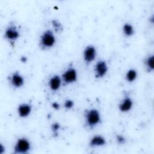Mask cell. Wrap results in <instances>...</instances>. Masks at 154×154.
I'll list each match as a JSON object with an SVG mask.
<instances>
[{"label": "cell", "mask_w": 154, "mask_h": 154, "mask_svg": "<svg viewBox=\"0 0 154 154\" xmlns=\"http://www.w3.org/2000/svg\"><path fill=\"white\" fill-rule=\"evenodd\" d=\"M85 123L90 128H93L100 123V114L98 109L91 108L87 109L84 114Z\"/></svg>", "instance_id": "obj_1"}, {"label": "cell", "mask_w": 154, "mask_h": 154, "mask_svg": "<svg viewBox=\"0 0 154 154\" xmlns=\"http://www.w3.org/2000/svg\"><path fill=\"white\" fill-rule=\"evenodd\" d=\"M56 42V38L53 32L50 29L45 30L41 35L40 46L43 49H48L52 48Z\"/></svg>", "instance_id": "obj_2"}, {"label": "cell", "mask_w": 154, "mask_h": 154, "mask_svg": "<svg viewBox=\"0 0 154 154\" xmlns=\"http://www.w3.org/2000/svg\"><path fill=\"white\" fill-rule=\"evenodd\" d=\"M31 149L30 141L25 137L17 139L14 146V153L16 154L27 153Z\"/></svg>", "instance_id": "obj_3"}, {"label": "cell", "mask_w": 154, "mask_h": 154, "mask_svg": "<svg viewBox=\"0 0 154 154\" xmlns=\"http://www.w3.org/2000/svg\"><path fill=\"white\" fill-rule=\"evenodd\" d=\"M4 37L10 43H14L20 37V32L17 26L14 24H10L5 30Z\"/></svg>", "instance_id": "obj_4"}, {"label": "cell", "mask_w": 154, "mask_h": 154, "mask_svg": "<svg viewBox=\"0 0 154 154\" xmlns=\"http://www.w3.org/2000/svg\"><path fill=\"white\" fill-rule=\"evenodd\" d=\"M78 73L76 70L73 67H70L66 70L62 74V81L66 84H70L77 81Z\"/></svg>", "instance_id": "obj_5"}, {"label": "cell", "mask_w": 154, "mask_h": 154, "mask_svg": "<svg viewBox=\"0 0 154 154\" xmlns=\"http://www.w3.org/2000/svg\"><path fill=\"white\" fill-rule=\"evenodd\" d=\"M97 51L96 48L91 45L87 46L83 51V58L84 62L89 64L93 62L96 57Z\"/></svg>", "instance_id": "obj_6"}, {"label": "cell", "mask_w": 154, "mask_h": 154, "mask_svg": "<svg viewBox=\"0 0 154 154\" xmlns=\"http://www.w3.org/2000/svg\"><path fill=\"white\" fill-rule=\"evenodd\" d=\"M108 65L104 60L98 61L94 66V72L96 78H103L108 72Z\"/></svg>", "instance_id": "obj_7"}, {"label": "cell", "mask_w": 154, "mask_h": 154, "mask_svg": "<svg viewBox=\"0 0 154 154\" xmlns=\"http://www.w3.org/2000/svg\"><path fill=\"white\" fill-rule=\"evenodd\" d=\"M10 82L14 88H19L23 85L25 80L23 77L19 72H15L10 76Z\"/></svg>", "instance_id": "obj_8"}, {"label": "cell", "mask_w": 154, "mask_h": 154, "mask_svg": "<svg viewBox=\"0 0 154 154\" xmlns=\"http://www.w3.org/2000/svg\"><path fill=\"white\" fill-rule=\"evenodd\" d=\"M133 106V100L129 96L125 97L119 105V109L122 112H129Z\"/></svg>", "instance_id": "obj_9"}, {"label": "cell", "mask_w": 154, "mask_h": 154, "mask_svg": "<svg viewBox=\"0 0 154 154\" xmlns=\"http://www.w3.org/2000/svg\"><path fill=\"white\" fill-rule=\"evenodd\" d=\"M18 116L21 118H26L28 117L32 111V106L28 103H23L20 104L17 107Z\"/></svg>", "instance_id": "obj_10"}, {"label": "cell", "mask_w": 154, "mask_h": 154, "mask_svg": "<svg viewBox=\"0 0 154 154\" xmlns=\"http://www.w3.org/2000/svg\"><path fill=\"white\" fill-rule=\"evenodd\" d=\"M62 79L58 75H53L49 81V87L52 91H55L59 90L62 83Z\"/></svg>", "instance_id": "obj_11"}, {"label": "cell", "mask_w": 154, "mask_h": 154, "mask_svg": "<svg viewBox=\"0 0 154 154\" xmlns=\"http://www.w3.org/2000/svg\"><path fill=\"white\" fill-rule=\"evenodd\" d=\"M106 141L105 138L99 135H96L93 136L89 143V146L91 147H101L103 146L106 144Z\"/></svg>", "instance_id": "obj_12"}, {"label": "cell", "mask_w": 154, "mask_h": 154, "mask_svg": "<svg viewBox=\"0 0 154 154\" xmlns=\"http://www.w3.org/2000/svg\"><path fill=\"white\" fill-rule=\"evenodd\" d=\"M144 66L148 72H152L154 70V55H148L144 60Z\"/></svg>", "instance_id": "obj_13"}, {"label": "cell", "mask_w": 154, "mask_h": 154, "mask_svg": "<svg viewBox=\"0 0 154 154\" xmlns=\"http://www.w3.org/2000/svg\"><path fill=\"white\" fill-rule=\"evenodd\" d=\"M123 34L128 37H131L134 34V28L133 26L129 23H125L122 27Z\"/></svg>", "instance_id": "obj_14"}, {"label": "cell", "mask_w": 154, "mask_h": 154, "mask_svg": "<svg viewBox=\"0 0 154 154\" xmlns=\"http://www.w3.org/2000/svg\"><path fill=\"white\" fill-rule=\"evenodd\" d=\"M137 77V72L134 69L128 70L125 75V79L128 82H133Z\"/></svg>", "instance_id": "obj_15"}, {"label": "cell", "mask_w": 154, "mask_h": 154, "mask_svg": "<svg viewBox=\"0 0 154 154\" xmlns=\"http://www.w3.org/2000/svg\"><path fill=\"white\" fill-rule=\"evenodd\" d=\"M74 106V102L71 99H67L64 103V106L67 109H70Z\"/></svg>", "instance_id": "obj_16"}, {"label": "cell", "mask_w": 154, "mask_h": 154, "mask_svg": "<svg viewBox=\"0 0 154 154\" xmlns=\"http://www.w3.org/2000/svg\"><path fill=\"white\" fill-rule=\"evenodd\" d=\"M52 24L53 27L54 28V29L58 31H59L60 30L62 29V26L61 25L60 23H59V22L57 20H54L52 21Z\"/></svg>", "instance_id": "obj_17"}, {"label": "cell", "mask_w": 154, "mask_h": 154, "mask_svg": "<svg viewBox=\"0 0 154 154\" xmlns=\"http://www.w3.org/2000/svg\"><path fill=\"white\" fill-rule=\"evenodd\" d=\"M51 128H52V130L53 131V132L54 134H55L60 129V125L57 122L54 123L51 126Z\"/></svg>", "instance_id": "obj_18"}, {"label": "cell", "mask_w": 154, "mask_h": 154, "mask_svg": "<svg viewBox=\"0 0 154 154\" xmlns=\"http://www.w3.org/2000/svg\"><path fill=\"white\" fill-rule=\"evenodd\" d=\"M116 140L119 144H123L126 142L125 138L122 135H117L116 136Z\"/></svg>", "instance_id": "obj_19"}, {"label": "cell", "mask_w": 154, "mask_h": 154, "mask_svg": "<svg viewBox=\"0 0 154 154\" xmlns=\"http://www.w3.org/2000/svg\"><path fill=\"white\" fill-rule=\"evenodd\" d=\"M52 107L55 109H58L60 108V105L57 102H54L52 103Z\"/></svg>", "instance_id": "obj_20"}, {"label": "cell", "mask_w": 154, "mask_h": 154, "mask_svg": "<svg viewBox=\"0 0 154 154\" xmlns=\"http://www.w3.org/2000/svg\"><path fill=\"white\" fill-rule=\"evenodd\" d=\"M5 147L2 146V144H1V147H0V153H3L5 152Z\"/></svg>", "instance_id": "obj_21"}]
</instances>
